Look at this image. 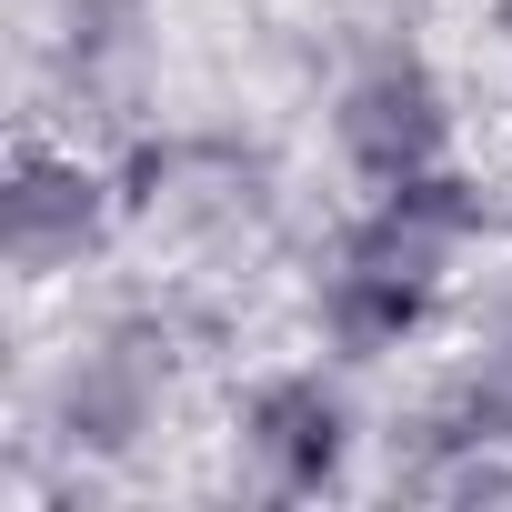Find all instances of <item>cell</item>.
<instances>
[{"instance_id": "cell-2", "label": "cell", "mask_w": 512, "mask_h": 512, "mask_svg": "<svg viewBox=\"0 0 512 512\" xmlns=\"http://www.w3.org/2000/svg\"><path fill=\"white\" fill-rule=\"evenodd\" d=\"M131 241V201H121V171L91 161L81 141H21L11 151V181H0V251H11L21 292H51V282H81L91 262Z\"/></svg>"}, {"instance_id": "cell-3", "label": "cell", "mask_w": 512, "mask_h": 512, "mask_svg": "<svg viewBox=\"0 0 512 512\" xmlns=\"http://www.w3.org/2000/svg\"><path fill=\"white\" fill-rule=\"evenodd\" d=\"M221 432H231V452H241L251 482L322 492V482H342V462H352V442H362V412H352V392H342V362L322 352V362L251 372V382L231 392Z\"/></svg>"}, {"instance_id": "cell-1", "label": "cell", "mask_w": 512, "mask_h": 512, "mask_svg": "<svg viewBox=\"0 0 512 512\" xmlns=\"http://www.w3.org/2000/svg\"><path fill=\"white\" fill-rule=\"evenodd\" d=\"M332 171L352 191H402V181H432V171H462L472 161V101L462 81L412 51V41H382L362 51L342 81H332Z\"/></svg>"}, {"instance_id": "cell-4", "label": "cell", "mask_w": 512, "mask_h": 512, "mask_svg": "<svg viewBox=\"0 0 512 512\" xmlns=\"http://www.w3.org/2000/svg\"><path fill=\"white\" fill-rule=\"evenodd\" d=\"M482 41H492V51L512 61V0H482Z\"/></svg>"}]
</instances>
